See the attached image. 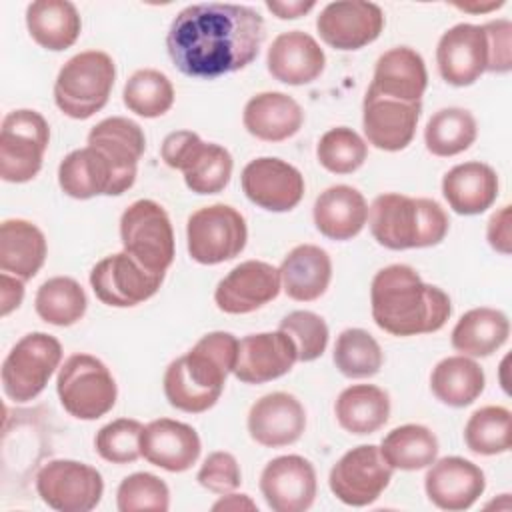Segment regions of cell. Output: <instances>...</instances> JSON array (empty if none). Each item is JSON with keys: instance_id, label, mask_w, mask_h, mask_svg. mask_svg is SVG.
I'll list each match as a JSON object with an SVG mask.
<instances>
[{"instance_id": "1", "label": "cell", "mask_w": 512, "mask_h": 512, "mask_svg": "<svg viewBox=\"0 0 512 512\" xmlns=\"http://www.w3.org/2000/svg\"><path fill=\"white\" fill-rule=\"evenodd\" d=\"M264 36V20L254 8L200 2L172 20L166 48L182 74L212 80L246 68L258 56Z\"/></svg>"}, {"instance_id": "14", "label": "cell", "mask_w": 512, "mask_h": 512, "mask_svg": "<svg viewBox=\"0 0 512 512\" xmlns=\"http://www.w3.org/2000/svg\"><path fill=\"white\" fill-rule=\"evenodd\" d=\"M164 276L146 272L130 254L118 252L102 258L90 272V286L100 302L130 308L152 298Z\"/></svg>"}, {"instance_id": "42", "label": "cell", "mask_w": 512, "mask_h": 512, "mask_svg": "<svg viewBox=\"0 0 512 512\" xmlns=\"http://www.w3.org/2000/svg\"><path fill=\"white\" fill-rule=\"evenodd\" d=\"M382 348L362 328H346L334 344V364L348 378H370L380 372Z\"/></svg>"}, {"instance_id": "20", "label": "cell", "mask_w": 512, "mask_h": 512, "mask_svg": "<svg viewBox=\"0 0 512 512\" xmlns=\"http://www.w3.org/2000/svg\"><path fill=\"white\" fill-rule=\"evenodd\" d=\"M436 64L448 84H474L486 72L488 64V46L482 26L462 22L446 30L436 46Z\"/></svg>"}, {"instance_id": "52", "label": "cell", "mask_w": 512, "mask_h": 512, "mask_svg": "<svg viewBox=\"0 0 512 512\" xmlns=\"http://www.w3.org/2000/svg\"><path fill=\"white\" fill-rule=\"evenodd\" d=\"M316 6V2H302V0H294V2H278V0H268L266 8L276 14L282 20H294L304 16L306 12H310Z\"/></svg>"}, {"instance_id": "38", "label": "cell", "mask_w": 512, "mask_h": 512, "mask_svg": "<svg viewBox=\"0 0 512 512\" xmlns=\"http://www.w3.org/2000/svg\"><path fill=\"white\" fill-rule=\"evenodd\" d=\"M380 454L392 470H420L436 460L438 440L426 426L404 424L384 436Z\"/></svg>"}, {"instance_id": "30", "label": "cell", "mask_w": 512, "mask_h": 512, "mask_svg": "<svg viewBox=\"0 0 512 512\" xmlns=\"http://www.w3.org/2000/svg\"><path fill=\"white\" fill-rule=\"evenodd\" d=\"M58 184L64 194L78 200H88L100 194L118 196L112 164L92 146L78 148L64 156L58 166Z\"/></svg>"}, {"instance_id": "40", "label": "cell", "mask_w": 512, "mask_h": 512, "mask_svg": "<svg viewBox=\"0 0 512 512\" xmlns=\"http://www.w3.org/2000/svg\"><path fill=\"white\" fill-rule=\"evenodd\" d=\"M478 134L474 116L464 108L438 110L424 128L426 148L434 156H456L468 150Z\"/></svg>"}, {"instance_id": "2", "label": "cell", "mask_w": 512, "mask_h": 512, "mask_svg": "<svg viewBox=\"0 0 512 512\" xmlns=\"http://www.w3.org/2000/svg\"><path fill=\"white\" fill-rule=\"evenodd\" d=\"M372 318L392 336L438 332L452 314L448 294L422 282L406 264H392L376 272L370 286Z\"/></svg>"}, {"instance_id": "13", "label": "cell", "mask_w": 512, "mask_h": 512, "mask_svg": "<svg viewBox=\"0 0 512 512\" xmlns=\"http://www.w3.org/2000/svg\"><path fill=\"white\" fill-rule=\"evenodd\" d=\"M392 480V468L374 444L348 450L330 470L332 494L348 506H368L380 498Z\"/></svg>"}, {"instance_id": "24", "label": "cell", "mask_w": 512, "mask_h": 512, "mask_svg": "<svg viewBox=\"0 0 512 512\" xmlns=\"http://www.w3.org/2000/svg\"><path fill=\"white\" fill-rule=\"evenodd\" d=\"M306 428V410L288 392H272L256 400L248 412V432L254 442L280 448L294 444Z\"/></svg>"}, {"instance_id": "7", "label": "cell", "mask_w": 512, "mask_h": 512, "mask_svg": "<svg viewBox=\"0 0 512 512\" xmlns=\"http://www.w3.org/2000/svg\"><path fill=\"white\" fill-rule=\"evenodd\" d=\"M120 238L146 272L164 276L174 260V230L166 210L154 200H136L120 218Z\"/></svg>"}, {"instance_id": "16", "label": "cell", "mask_w": 512, "mask_h": 512, "mask_svg": "<svg viewBox=\"0 0 512 512\" xmlns=\"http://www.w3.org/2000/svg\"><path fill=\"white\" fill-rule=\"evenodd\" d=\"M316 28L328 46L336 50H358L380 36L384 12L374 2H330L322 8Z\"/></svg>"}, {"instance_id": "21", "label": "cell", "mask_w": 512, "mask_h": 512, "mask_svg": "<svg viewBox=\"0 0 512 512\" xmlns=\"http://www.w3.org/2000/svg\"><path fill=\"white\" fill-rule=\"evenodd\" d=\"M88 146L100 150L114 168L116 194H124L136 180L138 160L144 154L146 138L142 128L124 116H112L88 132Z\"/></svg>"}, {"instance_id": "9", "label": "cell", "mask_w": 512, "mask_h": 512, "mask_svg": "<svg viewBox=\"0 0 512 512\" xmlns=\"http://www.w3.org/2000/svg\"><path fill=\"white\" fill-rule=\"evenodd\" d=\"M50 128L36 110L8 112L0 128V176L6 182H28L40 168L48 148Z\"/></svg>"}, {"instance_id": "46", "label": "cell", "mask_w": 512, "mask_h": 512, "mask_svg": "<svg viewBox=\"0 0 512 512\" xmlns=\"http://www.w3.org/2000/svg\"><path fill=\"white\" fill-rule=\"evenodd\" d=\"M144 426L132 418H118L102 426L94 438L96 452L112 464H128L138 460L140 436Z\"/></svg>"}, {"instance_id": "41", "label": "cell", "mask_w": 512, "mask_h": 512, "mask_svg": "<svg viewBox=\"0 0 512 512\" xmlns=\"http://www.w3.org/2000/svg\"><path fill=\"white\" fill-rule=\"evenodd\" d=\"M122 100L130 112L142 118H158L172 108L174 88L160 70L142 68L126 80Z\"/></svg>"}, {"instance_id": "15", "label": "cell", "mask_w": 512, "mask_h": 512, "mask_svg": "<svg viewBox=\"0 0 512 512\" xmlns=\"http://www.w3.org/2000/svg\"><path fill=\"white\" fill-rule=\"evenodd\" d=\"M246 198L270 212H288L304 196V178L298 168L280 158H256L242 170Z\"/></svg>"}, {"instance_id": "11", "label": "cell", "mask_w": 512, "mask_h": 512, "mask_svg": "<svg viewBox=\"0 0 512 512\" xmlns=\"http://www.w3.org/2000/svg\"><path fill=\"white\" fill-rule=\"evenodd\" d=\"M188 252L198 264H220L236 258L248 238L244 216L228 204L196 210L186 224Z\"/></svg>"}, {"instance_id": "22", "label": "cell", "mask_w": 512, "mask_h": 512, "mask_svg": "<svg viewBox=\"0 0 512 512\" xmlns=\"http://www.w3.org/2000/svg\"><path fill=\"white\" fill-rule=\"evenodd\" d=\"M430 502L442 510H468L484 492L486 478L480 466L460 456L434 460L424 478Z\"/></svg>"}, {"instance_id": "6", "label": "cell", "mask_w": 512, "mask_h": 512, "mask_svg": "<svg viewBox=\"0 0 512 512\" xmlns=\"http://www.w3.org/2000/svg\"><path fill=\"white\" fill-rule=\"evenodd\" d=\"M56 390L64 410L78 420H96L112 410L118 388L102 360L92 354H72L60 366Z\"/></svg>"}, {"instance_id": "25", "label": "cell", "mask_w": 512, "mask_h": 512, "mask_svg": "<svg viewBox=\"0 0 512 512\" xmlns=\"http://www.w3.org/2000/svg\"><path fill=\"white\" fill-rule=\"evenodd\" d=\"M202 444L196 430L172 418H158L144 426L140 454L168 472L188 470L200 456Z\"/></svg>"}, {"instance_id": "49", "label": "cell", "mask_w": 512, "mask_h": 512, "mask_svg": "<svg viewBox=\"0 0 512 512\" xmlns=\"http://www.w3.org/2000/svg\"><path fill=\"white\" fill-rule=\"evenodd\" d=\"M488 46L486 72L504 74L512 68V24L506 18L492 20L482 26Z\"/></svg>"}, {"instance_id": "35", "label": "cell", "mask_w": 512, "mask_h": 512, "mask_svg": "<svg viewBox=\"0 0 512 512\" xmlns=\"http://www.w3.org/2000/svg\"><path fill=\"white\" fill-rule=\"evenodd\" d=\"M508 336V316L496 308L480 306L460 316L452 330V346L464 356L484 358L502 348Z\"/></svg>"}, {"instance_id": "19", "label": "cell", "mask_w": 512, "mask_h": 512, "mask_svg": "<svg viewBox=\"0 0 512 512\" xmlns=\"http://www.w3.org/2000/svg\"><path fill=\"white\" fill-rule=\"evenodd\" d=\"M294 362H298V352L288 334L260 332L238 340L232 372L244 384H264L290 372Z\"/></svg>"}, {"instance_id": "47", "label": "cell", "mask_w": 512, "mask_h": 512, "mask_svg": "<svg viewBox=\"0 0 512 512\" xmlns=\"http://www.w3.org/2000/svg\"><path fill=\"white\" fill-rule=\"evenodd\" d=\"M296 346L300 362L320 358L328 344V326L322 316L308 310H294L280 320V328Z\"/></svg>"}, {"instance_id": "33", "label": "cell", "mask_w": 512, "mask_h": 512, "mask_svg": "<svg viewBox=\"0 0 512 512\" xmlns=\"http://www.w3.org/2000/svg\"><path fill=\"white\" fill-rule=\"evenodd\" d=\"M46 238L42 230L20 218L4 220L0 226V270L20 280L38 274L46 260Z\"/></svg>"}, {"instance_id": "31", "label": "cell", "mask_w": 512, "mask_h": 512, "mask_svg": "<svg viewBox=\"0 0 512 512\" xmlns=\"http://www.w3.org/2000/svg\"><path fill=\"white\" fill-rule=\"evenodd\" d=\"M368 220L364 196L346 184L326 188L314 202V224L330 240H350L358 236Z\"/></svg>"}, {"instance_id": "5", "label": "cell", "mask_w": 512, "mask_h": 512, "mask_svg": "<svg viewBox=\"0 0 512 512\" xmlns=\"http://www.w3.org/2000/svg\"><path fill=\"white\" fill-rule=\"evenodd\" d=\"M114 78V60L106 52H80L60 68L54 82V102L66 116L86 120L106 106Z\"/></svg>"}, {"instance_id": "28", "label": "cell", "mask_w": 512, "mask_h": 512, "mask_svg": "<svg viewBox=\"0 0 512 512\" xmlns=\"http://www.w3.org/2000/svg\"><path fill=\"white\" fill-rule=\"evenodd\" d=\"M242 122L258 140L282 142L300 130L304 112L300 104L284 92H260L246 102Z\"/></svg>"}, {"instance_id": "43", "label": "cell", "mask_w": 512, "mask_h": 512, "mask_svg": "<svg viewBox=\"0 0 512 512\" xmlns=\"http://www.w3.org/2000/svg\"><path fill=\"white\" fill-rule=\"evenodd\" d=\"M464 442L468 450L482 456L510 450V410L504 406L478 408L466 422Z\"/></svg>"}, {"instance_id": "29", "label": "cell", "mask_w": 512, "mask_h": 512, "mask_svg": "<svg viewBox=\"0 0 512 512\" xmlns=\"http://www.w3.org/2000/svg\"><path fill=\"white\" fill-rule=\"evenodd\" d=\"M442 194L456 214L476 216L494 204L498 176L484 162H464L444 174Z\"/></svg>"}, {"instance_id": "45", "label": "cell", "mask_w": 512, "mask_h": 512, "mask_svg": "<svg viewBox=\"0 0 512 512\" xmlns=\"http://www.w3.org/2000/svg\"><path fill=\"white\" fill-rule=\"evenodd\" d=\"M116 502L120 512H166L170 508V492L162 478L150 472H136L120 482Z\"/></svg>"}, {"instance_id": "10", "label": "cell", "mask_w": 512, "mask_h": 512, "mask_svg": "<svg viewBox=\"0 0 512 512\" xmlns=\"http://www.w3.org/2000/svg\"><path fill=\"white\" fill-rule=\"evenodd\" d=\"M62 346L46 332L22 336L2 364V386L10 400L28 402L36 398L60 366Z\"/></svg>"}, {"instance_id": "12", "label": "cell", "mask_w": 512, "mask_h": 512, "mask_svg": "<svg viewBox=\"0 0 512 512\" xmlns=\"http://www.w3.org/2000/svg\"><path fill=\"white\" fill-rule=\"evenodd\" d=\"M44 504L58 512H88L98 506L104 482L96 468L76 460H50L36 474Z\"/></svg>"}, {"instance_id": "37", "label": "cell", "mask_w": 512, "mask_h": 512, "mask_svg": "<svg viewBox=\"0 0 512 512\" xmlns=\"http://www.w3.org/2000/svg\"><path fill=\"white\" fill-rule=\"evenodd\" d=\"M486 376L478 362L460 354L440 360L430 374L432 394L454 408L472 404L484 390Z\"/></svg>"}, {"instance_id": "44", "label": "cell", "mask_w": 512, "mask_h": 512, "mask_svg": "<svg viewBox=\"0 0 512 512\" xmlns=\"http://www.w3.org/2000/svg\"><path fill=\"white\" fill-rule=\"evenodd\" d=\"M316 156L328 172L352 174L364 164L368 146L352 128L338 126L322 134L316 146Z\"/></svg>"}, {"instance_id": "48", "label": "cell", "mask_w": 512, "mask_h": 512, "mask_svg": "<svg viewBox=\"0 0 512 512\" xmlns=\"http://www.w3.org/2000/svg\"><path fill=\"white\" fill-rule=\"evenodd\" d=\"M196 478L206 490L224 496L234 492L242 482L240 466L230 452H212L202 462Z\"/></svg>"}, {"instance_id": "54", "label": "cell", "mask_w": 512, "mask_h": 512, "mask_svg": "<svg viewBox=\"0 0 512 512\" xmlns=\"http://www.w3.org/2000/svg\"><path fill=\"white\" fill-rule=\"evenodd\" d=\"M504 6V2H492V4H486V6H468V4H456V8L464 10V12H488V10H494V8H500Z\"/></svg>"}, {"instance_id": "4", "label": "cell", "mask_w": 512, "mask_h": 512, "mask_svg": "<svg viewBox=\"0 0 512 512\" xmlns=\"http://www.w3.org/2000/svg\"><path fill=\"white\" fill-rule=\"evenodd\" d=\"M368 220L374 240L388 250L436 246L448 234L450 224L438 202L396 192L376 196Z\"/></svg>"}, {"instance_id": "53", "label": "cell", "mask_w": 512, "mask_h": 512, "mask_svg": "<svg viewBox=\"0 0 512 512\" xmlns=\"http://www.w3.org/2000/svg\"><path fill=\"white\" fill-rule=\"evenodd\" d=\"M212 510H258L256 504L246 494H226V498L218 500Z\"/></svg>"}, {"instance_id": "36", "label": "cell", "mask_w": 512, "mask_h": 512, "mask_svg": "<svg viewBox=\"0 0 512 512\" xmlns=\"http://www.w3.org/2000/svg\"><path fill=\"white\" fill-rule=\"evenodd\" d=\"M334 412L346 432L364 436L380 430L388 422L390 398L374 384H354L340 392Z\"/></svg>"}, {"instance_id": "34", "label": "cell", "mask_w": 512, "mask_h": 512, "mask_svg": "<svg viewBox=\"0 0 512 512\" xmlns=\"http://www.w3.org/2000/svg\"><path fill=\"white\" fill-rule=\"evenodd\" d=\"M26 26L38 46L60 52L78 40L82 20L68 0H36L26 8Z\"/></svg>"}, {"instance_id": "8", "label": "cell", "mask_w": 512, "mask_h": 512, "mask_svg": "<svg viewBox=\"0 0 512 512\" xmlns=\"http://www.w3.org/2000/svg\"><path fill=\"white\" fill-rule=\"evenodd\" d=\"M162 160L184 174L186 186L196 194L222 192L232 176V156L218 144H206L196 132L178 130L164 138Z\"/></svg>"}, {"instance_id": "39", "label": "cell", "mask_w": 512, "mask_h": 512, "mask_svg": "<svg viewBox=\"0 0 512 512\" xmlns=\"http://www.w3.org/2000/svg\"><path fill=\"white\" fill-rule=\"evenodd\" d=\"M86 292L70 276H54L46 280L34 298L36 314L54 326H72L86 312Z\"/></svg>"}, {"instance_id": "3", "label": "cell", "mask_w": 512, "mask_h": 512, "mask_svg": "<svg viewBox=\"0 0 512 512\" xmlns=\"http://www.w3.org/2000/svg\"><path fill=\"white\" fill-rule=\"evenodd\" d=\"M238 340L230 332L202 336L186 354L170 362L164 374V394L170 406L200 414L212 408L234 370Z\"/></svg>"}, {"instance_id": "18", "label": "cell", "mask_w": 512, "mask_h": 512, "mask_svg": "<svg viewBox=\"0 0 512 512\" xmlns=\"http://www.w3.org/2000/svg\"><path fill=\"white\" fill-rule=\"evenodd\" d=\"M280 270L262 260H246L216 286L214 302L226 314H248L280 294Z\"/></svg>"}, {"instance_id": "17", "label": "cell", "mask_w": 512, "mask_h": 512, "mask_svg": "<svg viewBox=\"0 0 512 512\" xmlns=\"http://www.w3.org/2000/svg\"><path fill=\"white\" fill-rule=\"evenodd\" d=\"M260 492L274 512H304L316 498L314 466L298 456H278L260 474Z\"/></svg>"}, {"instance_id": "27", "label": "cell", "mask_w": 512, "mask_h": 512, "mask_svg": "<svg viewBox=\"0 0 512 512\" xmlns=\"http://www.w3.org/2000/svg\"><path fill=\"white\" fill-rule=\"evenodd\" d=\"M326 64L320 44L302 30L282 32L268 48L266 66L272 78L290 86L314 82Z\"/></svg>"}, {"instance_id": "50", "label": "cell", "mask_w": 512, "mask_h": 512, "mask_svg": "<svg viewBox=\"0 0 512 512\" xmlns=\"http://www.w3.org/2000/svg\"><path fill=\"white\" fill-rule=\"evenodd\" d=\"M510 206H502L498 212H494L488 220L486 228V238L488 244L500 252V254H510L512 252V240H510Z\"/></svg>"}, {"instance_id": "26", "label": "cell", "mask_w": 512, "mask_h": 512, "mask_svg": "<svg viewBox=\"0 0 512 512\" xmlns=\"http://www.w3.org/2000/svg\"><path fill=\"white\" fill-rule=\"evenodd\" d=\"M426 84L428 74L422 56L408 46H396L376 60L366 94L400 102H420Z\"/></svg>"}, {"instance_id": "51", "label": "cell", "mask_w": 512, "mask_h": 512, "mask_svg": "<svg viewBox=\"0 0 512 512\" xmlns=\"http://www.w3.org/2000/svg\"><path fill=\"white\" fill-rule=\"evenodd\" d=\"M22 282H24V280L2 272V276H0V298H2L0 314H2V316L10 314L14 308L20 306L22 296H24V284H22Z\"/></svg>"}, {"instance_id": "23", "label": "cell", "mask_w": 512, "mask_h": 512, "mask_svg": "<svg viewBox=\"0 0 512 512\" xmlns=\"http://www.w3.org/2000/svg\"><path fill=\"white\" fill-rule=\"evenodd\" d=\"M420 110V102H400L366 94L362 108V126L366 140L378 150H404L414 138Z\"/></svg>"}, {"instance_id": "32", "label": "cell", "mask_w": 512, "mask_h": 512, "mask_svg": "<svg viewBox=\"0 0 512 512\" xmlns=\"http://www.w3.org/2000/svg\"><path fill=\"white\" fill-rule=\"evenodd\" d=\"M278 270L282 290L296 302H312L320 298L332 278L328 252L314 244H300L292 248Z\"/></svg>"}]
</instances>
